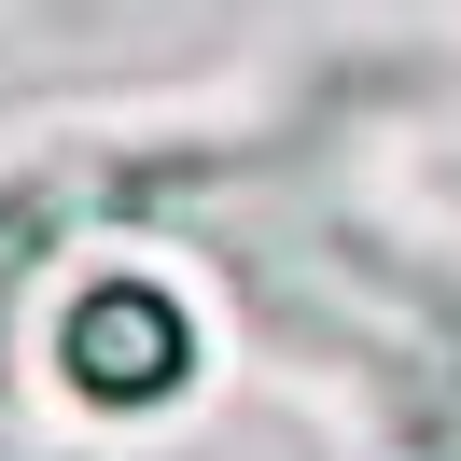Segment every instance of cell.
<instances>
[{"mask_svg":"<svg viewBox=\"0 0 461 461\" xmlns=\"http://www.w3.org/2000/svg\"><path fill=\"white\" fill-rule=\"evenodd\" d=\"M70 377L113 392V405L168 392V377H182V308H168V294H140V280L85 294V321H70Z\"/></svg>","mask_w":461,"mask_h":461,"instance_id":"1","label":"cell"}]
</instances>
